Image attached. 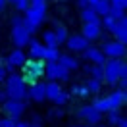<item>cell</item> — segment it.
<instances>
[{
	"label": "cell",
	"instance_id": "24",
	"mask_svg": "<svg viewBox=\"0 0 127 127\" xmlns=\"http://www.w3.org/2000/svg\"><path fill=\"white\" fill-rule=\"evenodd\" d=\"M85 87H87L89 95H96V93H100V89H102V81L87 79V81H85Z\"/></svg>",
	"mask_w": 127,
	"mask_h": 127
},
{
	"label": "cell",
	"instance_id": "35",
	"mask_svg": "<svg viewBox=\"0 0 127 127\" xmlns=\"http://www.w3.org/2000/svg\"><path fill=\"white\" fill-rule=\"evenodd\" d=\"M116 127H127V118H125V116H121V118L118 119V123H116Z\"/></svg>",
	"mask_w": 127,
	"mask_h": 127
},
{
	"label": "cell",
	"instance_id": "31",
	"mask_svg": "<svg viewBox=\"0 0 127 127\" xmlns=\"http://www.w3.org/2000/svg\"><path fill=\"white\" fill-rule=\"evenodd\" d=\"M110 8H118V10H123V12H125L127 0H110Z\"/></svg>",
	"mask_w": 127,
	"mask_h": 127
},
{
	"label": "cell",
	"instance_id": "36",
	"mask_svg": "<svg viewBox=\"0 0 127 127\" xmlns=\"http://www.w3.org/2000/svg\"><path fill=\"white\" fill-rule=\"evenodd\" d=\"M6 77H8V73H6L4 65H2V67H0V83H4V81H6Z\"/></svg>",
	"mask_w": 127,
	"mask_h": 127
},
{
	"label": "cell",
	"instance_id": "10",
	"mask_svg": "<svg viewBox=\"0 0 127 127\" xmlns=\"http://www.w3.org/2000/svg\"><path fill=\"white\" fill-rule=\"evenodd\" d=\"M75 116H77V119L85 121V125H98V123L102 121V114L96 112L95 108H93V104H85V106H81L79 110L75 112Z\"/></svg>",
	"mask_w": 127,
	"mask_h": 127
},
{
	"label": "cell",
	"instance_id": "8",
	"mask_svg": "<svg viewBox=\"0 0 127 127\" xmlns=\"http://www.w3.org/2000/svg\"><path fill=\"white\" fill-rule=\"evenodd\" d=\"M2 65H4V69H6V73H16L17 67H23L25 62H27V56H25L23 50H19V48H14L12 52H10V56L6 58V60H2Z\"/></svg>",
	"mask_w": 127,
	"mask_h": 127
},
{
	"label": "cell",
	"instance_id": "13",
	"mask_svg": "<svg viewBox=\"0 0 127 127\" xmlns=\"http://www.w3.org/2000/svg\"><path fill=\"white\" fill-rule=\"evenodd\" d=\"M65 46L69 48V52H85L89 46H91V42L87 39H83L81 35H69L67 40H65Z\"/></svg>",
	"mask_w": 127,
	"mask_h": 127
},
{
	"label": "cell",
	"instance_id": "25",
	"mask_svg": "<svg viewBox=\"0 0 127 127\" xmlns=\"http://www.w3.org/2000/svg\"><path fill=\"white\" fill-rule=\"evenodd\" d=\"M42 40H44V46H46V48H58L54 31H44V33H42Z\"/></svg>",
	"mask_w": 127,
	"mask_h": 127
},
{
	"label": "cell",
	"instance_id": "6",
	"mask_svg": "<svg viewBox=\"0 0 127 127\" xmlns=\"http://www.w3.org/2000/svg\"><path fill=\"white\" fill-rule=\"evenodd\" d=\"M67 98H69V95H67V91L62 89L60 83H52V81L46 83V100H52L54 106L62 108L64 104L67 102Z\"/></svg>",
	"mask_w": 127,
	"mask_h": 127
},
{
	"label": "cell",
	"instance_id": "5",
	"mask_svg": "<svg viewBox=\"0 0 127 127\" xmlns=\"http://www.w3.org/2000/svg\"><path fill=\"white\" fill-rule=\"evenodd\" d=\"M123 64V60H106L102 65V83H106L108 87H116Z\"/></svg>",
	"mask_w": 127,
	"mask_h": 127
},
{
	"label": "cell",
	"instance_id": "15",
	"mask_svg": "<svg viewBox=\"0 0 127 127\" xmlns=\"http://www.w3.org/2000/svg\"><path fill=\"white\" fill-rule=\"evenodd\" d=\"M81 56H83V60H87L89 64H95V65H104L106 62V58L98 46H89L85 52H81Z\"/></svg>",
	"mask_w": 127,
	"mask_h": 127
},
{
	"label": "cell",
	"instance_id": "32",
	"mask_svg": "<svg viewBox=\"0 0 127 127\" xmlns=\"http://www.w3.org/2000/svg\"><path fill=\"white\" fill-rule=\"evenodd\" d=\"M42 121H44V118H42V116H39V114H35V116L31 118V121H29V123H31V125H39V127H42Z\"/></svg>",
	"mask_w": 127,
	"mask_h": 127
},
{
	"label": "cell",
	"instance_id": "39",
	"mask_svg": "<svg viewBox=\"0 0 127 127\" xmlns=\"http://www.w3.org/2000/svg\"><path fill=\"white\" fill-rule=\"evenodd\" d=\"M6 6H8V2H6V0H0V12H4Z\"/></svg>",
	"mask_w": 127,
	"mask_h": 127
},
{
	"label": "cell",
	"instance_id": "7",
	"mask_svg": "<svg viewBox=\"0 0 127 127\" xmlns=\"http://www.w3.org/2000/svg\"><path fill=\"white\" fill-rule=\"evenodd\" d=\"M44 75H46V79L52 81V83H58V81L65 83V81H69V77H71L69 71H67V69H64L58 62H48V64H44Z\"/></svg>",
	"mask_w": 127,
	"mask_h": 127
},
{
	"label": "cell",
	"instance_id": "1",
	"mask_svg": "<svg viewBox=\"0 0 127 127\" xmlns=\"http://www.w3.org/2000/svg\"><path fill=\"white\" fill-rule=\"evenodd\" d=\"M4 83H6L4 93L8 96V100H21V102H25V98H27V85L23 83L21 75L8 73V77H6Z\"/></svg>",
	"mask_w": 127,
	"mask_h": 127
},
{
	"label": "cell",
	"instance_id": "33",
	"mask_svg": "<svg viewBox=\"0 0 127 127\" xmlns=\"http://www.w3.org/2000/svg\"><path fill=\"white\" fill-rule=\"evenodd\" d=\"M0 127H16V121L8 118H0Z\"/></svg>",
	"mask_w": 127,
	"mask_h": 127
},
{
	"label": "cell",
	"instance_id": "12",
	"mask_svg": "<svg viewBox=\"0 0 127 127\" xmlns=\"http://www.w3.org/2000/svg\"><path fill=\"white\" fill-rule=\"evenodd\" d=\"M27 98L33 100V102H44L46 100V83H42V81H37V83H33L29 85L27 89Z\"/></svg>",
	"mask_w": 127,
	"mask_h": 127
},
{
	"label": "cell",
	"instance_id": "2",
	"mask_svg": "<svg viewBox=\"0 0 127 127\" xmlns=\"http://www.w3.org/2000/svg\"><path fill=\"white\" fill-rule=\"evenodd\" d=\"M46 10H48V6H29V8L23 12L25 16H21L23 17V25L27 27V31L31 33V35L44 23V19H46Z\"/></svg>",
	"mask_w": 127,
	"mask_h": 127
},
{
	"label": "cell",
	"instance_id": "43",
	"mask_svg": "<svg viewBox=\"0 0 127 127\" xmlns=\"http://www.w3.org/2000/svg\"><path fill=\"white\" fill-rule=\"evenodd\" d=\"M58 2H65V0H58Z\"/></svg>",
	"mask_w": 127,
	"mask_h": 127
},
{
	"label": "cell",
	"instance_id": "42",
	"mask_svg": "<svg viewBox=\"0 0 127 127\" xmlns=\"http://www.w3.org/2000/svg\"><path fill=\"white\" fill-rule=\"evenodd\" d=\"M29 127H39V125H31V123H29Z\"/></svg>",
	"mask_w": 127,
	"mask_h": 127
},
{
	"label": "cell",
	"instance_id": "27",
	"mask_svg": "<svg viewBox=\"0 0 127 127\" xmlns=\"http://www.w3.org/2000/svg\"><path fill=\"white\" fill-rule=\"evenodd\" d=\"M71 95L73 96H81V98L91 96V95H89V91H87V87H85V83H83V85H71Z\"/></svg>",
	"mask_w": 127,
	"mask_h": 127
},
{
	"label": "cell",
	"instance_id": "26",
	"mask_svg": "<svg viewBox=\"0 0 127 127\" xmlns=\"http://www.w3.org/2000/svg\"><path fill=\"white\" fill-rule=\"evenodd\" d=\"M58 58H60V50H58V48H46V50H44V58H42V62H44V64L58 62Z\"/></svg>",
	"mask_w": 127,
	"mask_h": 127
},
{
	"label": "cell",
	"instance_id": "41",
	"mask_svg": "<svg viewBox=\"0 0 127 127\" xmlns=\"http://www.w3.org/2000/svg\"><path fill=\"white\" fill-rule=\"evenodd\" d=\"M2 64H4V62H2V58H0V67H2Z\"/></svg>",
	"mask_w": 127,
	"mask_h": 127
},
{
	"label": "cell",
	"instance_id": "4",
	"mask_svg": "<svg viewBox=\"0 0 127 127\" xmlns=\"http://www.w3.org/2000/svg\"><path fill=\"white\" fill-rule=\"evenodd\" d=\"M40 77H44V62H40V60H27L23 65V75H21L23 83L25 85H33Z\"/></svg>",
	"mask_w": 127,
	"mask_h": 127
},
{
	"label": "cell",
	"instance_id": "17",
	"mask_svg": "<svg viewBox=\"0 0 127 127\" xmlns=\"http://www.w3.org/2000/svg\"><path fill=\"white\" fill-rule=\"evenodd\" d=\"M83 39H87L89 42H95L102 37V27L96 23H83V33H81Z\"/></svg>",
	"mask_w": 127,
	"mask_h": 127
},
{
	"label": "cell",
	"instance_id": "20",
	"mask_svg": "<svg viewBox=\"0 0 127 127\" xmlns=\"http://www.w3.org/2000/svg\"><path fill=\"white\" fill-rule=\"evenodd\" d=\"M87 6L93 8L100 17H104L110 10V0H87Z\"/></svg>",
	"mask_w": 127,
	"mask_h": 127
},
{
	"label": "cell",
	"instance_id": "37",
	"mask_svg": "<svg viewBox=\"0 0 127 127\" xmlns=\"http://www.w3.org/2000/svg\"><path fill=\"white\" fill-rule=\"evenodd\" d=\"M6 100H8V96H6V93H4L2 89H0V104H4Z\"/></svg>",
	"mask_w": 127,
	"mask_h": 127
},
{
	"label": "cell",
	"instance_id": "34",
	"mask_svg": "<svg viewBox=\"0 0 127 127\" xmlns=\"http://www.w3.org/2000/svg\"><path fill=\"white\" fill-rule=\"evenodd\" d=\"M29 6H46V0H29Z\"/></svg>",
	"mask_w": 127,
	"mask_h": 127
},
{
	"label": "cell",
	"instance_id": "40",
	"mask_svg": "<svg viewBox=\"0 0 127 127\" xmlns=\"http://www.w3.org/2000/svg\"><path fill=\"white\" fill-rule=\"evenodd\" d=\"M71 127H108V125H102V123H98V125H71Z\"/></svg>",
	"mask_w": 127,
	"mask_h": 127
},
{
	"label": "cell",
	"instance_id": "3",
	"mask_svg": "<svg viewBox=\"0 0 127 127\" xmlns=\"http://www.w3.org/2000/svg\"><path fill=\"white\" fill-rule=\"evenodd\" d=\"M12 40H14L16 48H19V50H23V46H27L29 40H31V33L23 25V17L21 16L12 17Z\"/></svg>",
	"mask_w": 127,
	"mask_h": 127
},
{
	"label": "cell",
	"instance_id": "22",
	"mask_svg": "<svg viewBox=\"0 0 127 127\" xmlns=\"http://www.w3.org/2000/svg\"><path fill=\"white\" fill-rule=\"evenodd\" d=\"M85 73L89 75V79H96V81H102V65H95V64H87L85 67Z\"/></svg>",
	"mask_w": 127,
	"mask_h": 127
},
{
	"label": "cell",
	"instance_id": "14",
	"mask_svg": "<svg viewBox=\"0 0 127 127\" xmlns=\"http://www.w3.org/2000/svg\"><path fill=\"white\" fill-rule=\"evenodd\" d=\"M110 33L116 37V42H119V44H123V46H125V44H127V17L116 21Z\"/></svg>",
	"mask_w": 127,
	"mask_h": 127
},
{
	"label": "cell",
	"instance_id": "23",
	"mask_svg": "<svg viewBox=\"0 0 127 127\" xmlns=\"http://www.w3.org/2000/svg\"><path fill=\"white\" fill-rule=\"evenodd\" d=\"M54 37H56V42H58V46L60 44H64L65 40H67V29L64 27V25H56V29H54Z\"/></svg>",
	"mask_w": 127,
	"mask_h": 127
},
{
	"label": "cell",
	"instance_id": "29",
	"mask_svg": "<svg viewBox=\"0 0 127 127\" xmlns=\"http://www.w3.org/2000/svg\"><path fill=\"white\" fill-rule=\"evenodd\" d=\"M64 114H65L64 108H58V106H56V108H50V110H48L46 118H50V119H60V118H64Z\"/></svg>",
	"mask_w": 127,
	"mask_h": 127
},
{
	"label": "cell",
	"instance_id": "28",
	"mask_svg": "<svg viewBox=\"0 0 127 127\" xmlns=\"http://www.w3.org/2000/svg\"><path fill=\"white\" fill-rule=\"evenodd\" d=\"M8 4H12L16 10H19V12H25V10L29 8V0H6Z\"/></svg>",
	"mask_w": 127,
	"mask_h": 127
},
{
	"label": "cell",
	"instance_id": "21",
	"mask_svg": "<svg viewBox=\"0 0 127 127\" xmlns=\"http://www.w3.org/2000/svg\"><path fill=\"white\" fill-rule=\"evenodd\" d=\"M81 17H83V23H96V25H100V19H102L95 10L89 8V6L81 10Z\"/></svg>",
	"mask_w": 127,
	"mask_h": 127
},
{
	"label": "cell",
	"instance_id": "30",
	"mask_svg": "<svg viewBox=\"0 0 127 127\" xmlns=\"http://www.w3.org/2000/svg\"><path fill=\"white\" fill-rule=\"evenodd\" d=\"M119 118H121V114H119V112H108V114H106V121H108L110 125H116Z\"/></svg>",
	"mask_w": 127,
	"mask_h": 127
},
{
	"label": "cell",
	"instance_id": "19",
	"mask_svg": "<svg viewBox=\"0 0 127 127\" xmlns=\"http://www.w3.org/2000/svg\"><path fill=\"white\" fill-rule=\"evenodd\" d=\"M58 64L62 65L64 69H67V71H75V69H79V62H77V58L71 56V54H60Z\"/></svg>",
	"mask_w": 127,
	"mask_h": 127
},
{
	"label": "cell",
	"instance_id": "16",
	"mask_svg": "<svg viewBox=\"0 0 127 127\" xmlns=\"http://www.w3.org/2000/svg\"><path fill=\"white\" fill-rule=\"evenodd\" d=\"M106 98H108V104H110V112H119V108H121V106L125 104V100H127V93L118 89V91L110 93Z\"/></svg>",
	"mask_w": 127,
	"mask_h": 127
},
{
	"label": "cell",
	"instance_id": "11",
	"mask_svg": "<svg viewBox=\"0 0 127 127\" xmlns=\"http://www.w3.org/2000/svg\"><path fill=\"white\" fill-rule=\"evenodd\" d=\"M100 52L104 54L106 60H121L125 56V46L116 42V40H106L100 46Z\"/></svg>",
	"mask_w": 127,
	"mask_h": 127
},
{
	"label": "cell",
	"instance_id": "9",
	"mask_svg": "<svg viewBox=\"0 0 127 127\" xmlns=\"http://www.w3.org/2000/svg\"><path fill=\"white\" fill-rule=\"evenodd\" d=\"M2 110L6 114L8 119H14V121H19L23 118L25 110H27V102H21V100H6L2 104Z\"/></svg>",
	"mask_w": 127,
	"mask_h": 127
},
{
	"label": "cell",
	"instance_id": "18",
	"mask_svg": "<svg viewBox=\"0 0 127 127\" xmlns=\"http://www.w3.org/2000/svg\"><path fill=\"white\" fill-rule=\"evenodd\" d=\"M27 48H29V60H40V62H42L46 46H44L40 40H37V39H33V37H31V40H29Z\"/></svg>",
	"mask_w": 127,
	"mask_h": 127
},
{
	"label": "cell",
	"instance_id": "38",
	"mask_svg": "<svg viewBox=\"0 0 127 127\" xmlns=\"http://www.w3.org/2000/svg\"><path fill=\"white\" fill-rule=\"evenodd\" d=\"M16 127H29V121H16Z\"/></svg>",
	"mask_w": 127,
	"mask_h": 127
}]
</instances>
